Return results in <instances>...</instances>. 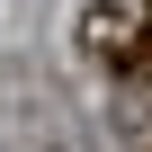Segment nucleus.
Masks as SVG:
<instances>
[{
  "label": "nucleus",
  "mask_w": 152,
  "mask_h": 152,
  "mask_svg": "<svg viewBox=\"0 0 152 152\" xmlns=\"http://www.w3.org/2000/svg\"><path fill=\"white\" fill-rule=\"evenodd\" d=\"M81 36H90L107 63H125V54H134V18H125V9H90V18H81Z\"/></svg>",
  "instance_id": "f257e3e1"
},
{
  "label": "nucleus",
  "mask_w": 152,
  "mask_h": 152,
  "mask_svg": "<svg viewBox=\"0 0 152 152\" xmlns=\"http://www.w3.org/2000/svg\"><path fill=\"white\" fill-rule=\"evenodd\" d=\"M143 9H152V0H143Z\"/></svg>",
  "instance_id": "f03ea898"
}]
</instances>
